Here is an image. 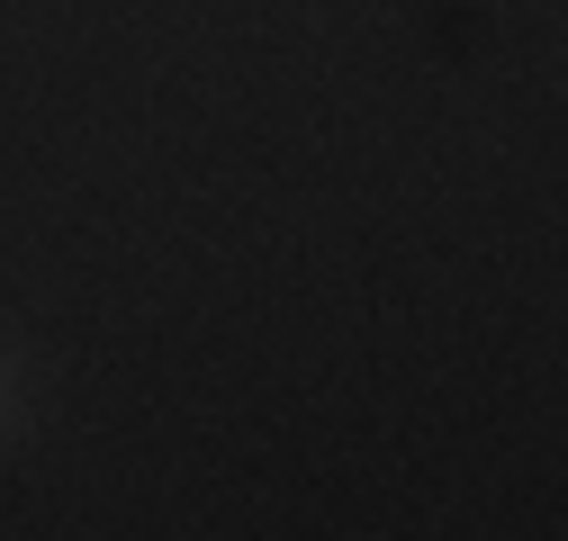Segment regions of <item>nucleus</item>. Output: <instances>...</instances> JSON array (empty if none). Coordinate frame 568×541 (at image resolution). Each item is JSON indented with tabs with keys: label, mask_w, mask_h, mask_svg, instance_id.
Listing matches in <instances>:
<instances>
[{
	"label": "nucleus",
	"mask_w": 568,
	"mask_h": 541,
	"mask_svg": "<svg viewBox=\"0 0 568 541\" xmlns=\"http://www.w3.org/2000/svg\"><path fill=\"white\" fill-rule=\"evenodd\" d=\"M10 416H19V397H10V379H0V425H10Z\"/></svg>",
	"instance_id": "1"
}]
</instances>
